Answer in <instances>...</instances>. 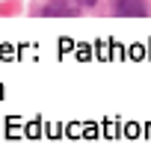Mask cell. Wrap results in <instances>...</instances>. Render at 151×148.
Returning <instances> with one entry per match:
<instances>
[{"label":"cell","mask_w":151,"mask_h":148,"mask_svg":"<svg viewBox=\"0 0 151 148\" xmlns=\"http://www.w3.org/2000/svg\"><path fill=\"white\" fill-rule=\"evenodd\" d=\"M113 6V15L119 18H145L151 9H148V0H110Z\"/></svg>","instance_id":"6da1fadb"},{"label":"cell","mask_w":151,"mask_h":148,"mask_svg":"<svg viewBox=\"0 0 151 148\" xmlns=\"http://www.w3.org/2000/svg\"><path fill=\"white\" fill-rule=\"evenodd\" d=\"M80 9H83L80 0H50V3L42 9V15H45V18H53V15L71 18V15H80Z\"/></svg>","instance_id":"7a4b0ae2"},{"label":"cell","mask_w":151,"mask_h":148,"mask_svg":"<svg viewBox=\"0 0 151 148\" xmlns=\"http://www.w3.org/2000/svg\"><path fill=\"white\" fill-rule=\"evenodd\" d=\"M80 3H83V9H92V6L98 3V0H80Z\"/></svg>","instance_id":"3957f363"}]
</instances>
